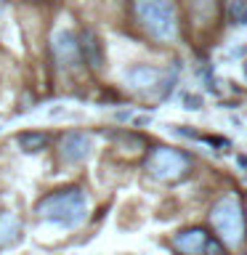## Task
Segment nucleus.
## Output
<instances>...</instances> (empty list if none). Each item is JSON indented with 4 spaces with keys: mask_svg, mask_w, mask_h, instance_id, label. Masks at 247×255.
I'll return each instance as SVG.
<instances>
[{
    "mask_svg": "<svg viewBox=\"0 0 247 255\" xmlns=\"http://www.w3.org/2000/svg\"><path fill=\"white\" fill-rule=\"evenodd\" d=\"M210 226L221 245H229V247L242 245L247 239V215H245L242 199L237 194L221 197L210 207Z\"/></svg>",
    "mask_w": 247,
    "mask_h": 255,
    "instance_id": "nucleus-3",
    "label": "nucleus"
},
{
    "mask_svg": "<svg viewBox=\"0 0 247 255\" xmlns=\"http://www.w3.org/2000/svg\"><path fill=\"white\" fill-rule=\"evenodd\" d=\"M210 237L205 234V229H183L173 237V250H178L181 255H205Z\"/></svg>",
    "mask_w": 247,
    "mask_h": 255,
    "instance_id": "nucleus-7",
    "label": "nucleus"
},
{
    "mask_svg": "<svg viewBox=\"0 0 247 255\" xmlns=\"http://www.w3.org/2000/svg\"><path fill=\"white\" fill-rule=\"evenodd\" d=\"M231 16H234V21L247 24V0H237V3L231 5Z\"/></svg>",
    "mask_w": 247,
    "mask_h": 255,
    "instance_id": "nucleus-12",
    "label": "nucleus"
},
{
    "mask_svg": "<svg viewBox=\"0 0 247 255\" xmlns=\"http://www.w3.org/2000/svg\"><path fill=\"white\" fill-rule=\"evenodd\" d=\"M0 11H3V0H0Z\"/></svg>",
    "mask_w": 247,
    "mask_h": 255,
    "instance_id": "nucleus-13",
    "label": "nucleus"
},
{
    "mask_svg": "<svg viewBox=\"0 0 247 255\" xmlns=\"http://www.w3.org/2000/svg\"><path fill=\"white\" fill-rule=\"evenodd\" d=\"M21 234V221L16 213H8V210H0V247H8L13 245Z\"/></svg>",
    "mask_w": 247,
    "mask_h": 255,
    "instance_id": "nucleus-10",
    "label": "nucleus"
},
{
    "mask_svg": "<svg viewBox=\"0 0 247 255\" xmlns=\"http://www.w3.org/2000/svg\"><path fill=\"white\" fill-rule=\"evenodd\" d=\"M146 170L154 175L157 181H165V183H175V181H183L191 170V157L181 149H173V146H157L149 151L146 157Z\"/></svg>",
    "mask_w": 247,
    "mask_h": 255,
    "instance_id": "nucleus-4",
    "label": "nucleus"
},
{
    "mask_svg": "<svg viewBox=\"0 0 247 255\" xmlns=\"http://www.w3.org/2000/svg\"><path fill=\"white\" fill-rule=\"evenodd\" d=\"M133 16L157 43H173L178 37V13L173 0H133Z\"/></svg>",
    "mask_w": 247,
    "mask_h": 255,
    "instance_id": "nucleus-2",
    "label": "nucleus"
},
{
    "mask_svg": "<svg viewBox=\"0 0 247 255\" xmlns=\"http://www.w3.org/2000/svg\"><path fill=\"white\" fill-rule=\"evenodd\" d=\"M80 51H83V61H88L93 69H99L104 64V48H101V40L96 37V32L85 29L83 37H80Z\"/></svg>",
    "mask_w": 247,
    "mask_h": 255,
    "instance_id": "nucleus-9",
    "label": "nucleus"
},
{
    "mask_svg": "<svg viewBox=\"0 0 247 255\" xmlns=\"http://www.w3.org/2000/svg\"><path fill=\"white\" fill-rule=\"evenodd\" d=\"M165 77H167V69L138 64V67H133L127 72V85L138 93H154L159 85H165Z\"/></svg>",
    "mask_w": 247,
    "mask_h": 255,
    "instance_id": "nucleus-6",
    "label": "nucleus"
},
{
    "mask_svg": "<svg viewBox=\"0 0 247 255\" xmlns=\"http://www.w3.org/2000/svg\"><path fill=\"white\" fill-rule=\"evenodd\" d=\"M53 59H56L59 67L69 69V72L83 64V51H80V40L75 37V32H69V29L56 32V37H53Z\"/></svg>",
    "mask_w": 247,
    "mask_h": 255,
    "instance_id": "nucleus-5",
    "label": "nucleus"
},
{
    "mask_svg": "<svg viewBox=\"0 0 247 255\" xmlns=\"http://www.w3.org/2000/svg\"><path fill=\"white\" fill-rule=\"evenodd\" d=\"M91 154V138L80 130H72L61 138V157L67 162H80Z\"/></svg>",
    "mask_w": 247,
    "mask_h": 255,
    "instance_id": "nucleus-8",
    "label": "nucleus"
},
{
    "mask_svg": "<svg viewBox=\"0 0 247 255\" xmlns=\"http://www.w3.org/2000/svg\"><path fill=\"white\" fill-rule=\"evenodd\" d=\"M19 143L27 151H37L45 146V135L43 133H24V135H19Z\"/></svg>",
    "mask_w": 247,
    "mask_h": 255,
    "instance_id": "nucleus-11",
    "label": "nucleus"
},
{
    "mask_svg": "<svg viewBox=\"0 0 247 255\" xmlns=\"http://www.w3.org/2000/svg\"><path fill=\"white\" fill-rule=\"evenodd\" d=\"M37 215L48 223L61 226V229H75L88 215V197L77 186L56 189L37 202Z\"/></svg>",
    "mask_w": 247,
    "mask_h": 255,
    "instance_id": "nucleus-1",
    "label": "nucleus"
}]
</instances>
